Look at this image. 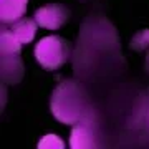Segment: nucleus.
<instances>
[{
    "label": "nucleus",
    "instance_id": "nucleus-1",
    "mask_svg": "<svg viewBox=\"0 0 149 149\" xmlns=\"http://www.w3.org/2000/svg\"><path fill=\"white\" fill-rule=\"evenodd\" d=\"M52 113L65 124L76 123H96L93 104L86 91L76 81H63L56 86L52 96Z\"/></svg>",
    "mask_w": 149,
    "mask_h": 149
},
{
    "label": "nucleus",
    "instance_id": "nucleus-2",
    "mask_svg": "<svg viewBox=\"0 0 149 149\" xmlns=\"http://www.w3.org/2000/svg\"><path fill=\"white\" fill-rule=\"evenodd\" d=\"M70 53V45L66 40L52 35L45 37L35 47V58L45 70H56L63 66Z\"/></svg>",
    "mask_w": 149,
    "mask_h": 149
},
{
    "label": "nucleus",
    "instance_id": "nucleus-3",
    "mask_svg": "<svg viewBox=\"0 0 149 149\" xmlns=\"http://www.w3.org/2000/svg\"><path fill=\"white\" fill-rule=\"evenodd\" d=\"M70 17V10L65 5L60 3H50L35 12V20L40 27L50 28V30H56V28L63 27Z\"/></svg>",
    "mask_w": 149,
    "mask_h": 149
},
{
    "label": "nucleus",
    "instance_id": "nucleus-4",
    "mask_svg": "<svg viewBox=\"0 0 149 149\" xmlns=\"http://www.w3.org/2000/svg\"><path fill=\"white\" fill-rule=\"evenodd\" d=\"M70 148L85 149L98 148L96 143V123H76L71 136H70Z\"/></svg>",
    "mask_w": 149,
    "mask_h": 149
},
{
    "label": "nucleus",
    "instance_id": "nucleus-5",
    "mask_svg": "<svg viewBox=\"0 0 149 149\" xmlns=\"http://www.w3.org/2000/svg\"><path fill=\"white\" fill-rule=\"evenodd\" d=\"M23 65L18 55H3L2 53V80L7 83H17L22 80Z\"/></svg>",
    "mask_w": 149,
    "mask_h": 149
},
{
    "label": "nucleus",
    "instance_id": "nucleus-6",
    "mask_svg": "<svg viewBox=\"0 0 149 149\" xmlns=\"http://www.w3.org/2000/svg\"><path fill=\"white\" fill-rule=\"evenodd\" d=\"M28 0H0V18L3 23L17 22L27 8Z\"/></svg>",
    "mask_w": 149,
    "mask_h": 149
},
{
    "label": "nucleus",
    "instance_id": "nucleus-7",
    "mask_svg": "<svg viewBox=\"0 0 149 149\" xmlns=\"http://www.w3.org/2000/svg\"><path fill=\"white\" fill-rule=\"evenodd\" d=\"M37 20H32V18H22V20H17L13 25H12V32L15 33V37L20 40L22 43H30L35 37V32H37Z\"/></svg>",
    "mask_w": 149,
    "mask_h": 149
},
{
    "label": "nucleus",
    "instance_id": "nucleus-8",
    "mask_svg": "<svg viewBox=\"0 0 149 149\" xmlns=\"http://www.w3.org/2000/svg\"><path fill=\"white\" fill-rule=\"evenodd\" d=\"M0 48H2V53L3 55H20L22 42L15 37V33L12 30H2Z\"/></svg>",
    "mask_w": 149,
    "mask_h": 149
},
{
    "label": "nucleus",
    "instance_id": "nucleus-9",
    "mask_svg": "<svg viewBox=\"0 0 149 149\" xmlns=\"http://www.w3.org/2000/svg\"><path fill=\"white\" fill-rule=\"evenodd\" d=\"M38 148L40 149H45V148H55V149H63L65 144L63 141L58 138V136H55V134H47V136H43L40 139V143H38Z\"/></svg>",
    "mask_w": 149,
    "mask_h": 149
},
{
    "label": "nucleus",
    "instance_id": "nucleus-10",
    "mask_svg": "<svg viewBox=\"0 0 149 149\" xmlns=\"http://www.w3.org/2000/svg\"><path fill=\"white\" fill-rule=\"evenodd\" d=\"M146 47H149V30H144V32L138 33L133 38V42H131V48L136 50V52H141Z\"/></svg>",
    "mask_w": 149,
    "mask_h": 149
},
{
    "label": "nucleus",
    "instance_id": "nucleus-11",
    "mask_svg": "<svg viewBox=\"0 0 149 149\" xmlns=\"http://www.w3.org/2000/svg\"><path fill=\"white\" fill-rule=\"evenodd\" d=\"M146 68H148V71H149V56H148V65H146Z\"/></svg>",
    "mask_w": 149,
    "mask_h": 149
}]
</instances>
